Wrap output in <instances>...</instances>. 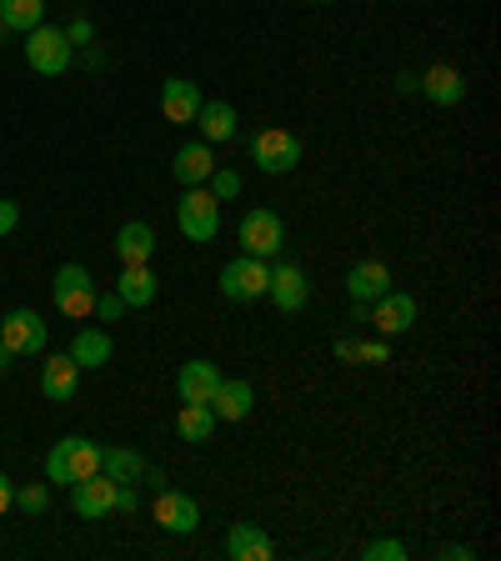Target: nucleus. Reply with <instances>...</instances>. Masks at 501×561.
Listing matches in <instances>:
<instances>
[{
	"mask_svg": "<svg viewBox=\"0 0 501 561\" xmlns=\"http://www.w3.org/2000/svg\"><path fill=\"white\" fill-rule=\"evenodd\" d=\"M96 471H101V442H85V436H66V442H56L46 456L50 487H71V481L96 477Z\"/></svg>",
	"mask_w": 501,
	"mask_h": 561,
	"instance_id": "obj_1",
	"label": "nucleus"
},
{
	"mask_svg": "<svg viewBox=\"0 0 501 561\" xmlns=\"http://www.w3.org/2000/svg\"><path fill=\"white\" fill-rule=\"evenodd\" d=\"M301 155H306V145H301L296 131L266 126V131L250 136V161H256L266 176H291V171L301 166Z\"/></svg>",
	"mask_w": 501,
	"mask_h": 561,
	"instance_id": "obj_2",
	"label": "nucleus"
},
{
	"mask_svg": "<svg viewBox=\"0 0 501 561\" xmlns=\"http://www.w3.org/2000/svg\"><path fill=\"white\" fill-rule=\"evenodd\" d=\"M176 226H180V236L196 241V246L215 241V231H221V201H215L206 186H186V196L176 201Z\"/></svg>",
	"mask_w": 501,
	"mask_h": 561,
	"instance_id": "obj_3",
	"label": "nucleus"
},
{
	"mask_svg": "<svg viewBox=\"0 0 501 561\" xmlns=\"http://www.w3.org/2000/svg\"><path fill=\"white\" fill-rule=\"evenodd\" d=\"M236 241H241V252H246V256L276 261V256H281V246H287V221H281L276 211H266V206H256V211L241 215Z\"/></svg>",
	"mask_w": 501,
	"mask_h": 561,
	"instance_id": "obj_4",
	"label": "nucleus"
},
{
	"mask_svg": "<svg viewBox=\"0 0 501 561\" xmlns=\"http://www.w3.org/2000/svg\"><path fill=\"white\" fill-rule=\"evenodd\" d=\"M71 40H66V31H56V25L40 21L36 31H25V66L36 75H66L71 71Z\"/></svg>",
	"mask_w": 501,
	"mask_h": 561,
	"instance_id": "obj_5",
	"label": "nucleus"
},
{
	"mask_svg": "<svg viewBox=\"0 0 501 561\" xmlns=\"http://www.w3.org/2000/svg\"><path fill=\"white\" fill-rule=\"evenodd\" d=\"M50 296H56V311L60 316H71V322H81V316H91L96 311V281H91V271L85 266H60L56 281H50Z\"/></svg>",
	"mask_w": 501,
	"mask_h": 561,
	"instance_id": "obj_6",
	"label": "nucleus"
},
{
	"mask_svg": "<svg viewBox=\"0 0 501 561\" xmlns=\"http://www.w3.org/2000/svg\"><path fill=\"white\" fill-rule=\"evenodd\" d=\"M266 281H271V261H261V256H246L241 252L236 261L221 266V296L226 301H261L266 296Z\"/></svg>",
	"mask_w": 501,
	"mask_h": 561,
	"instance_id": "obj_7",
	"label": "nucleus"
},
{
	"mask_svg": "<svg viewBox=\"0 0 501 561\" xmlns=\"http://www.w3.org/2000/svg\"><path fill=\"white\" fill-rule=\"evenodd\" d=\"M46 322H40V311L31 306H15L0 316V341L11 347V357H40L46 351Z\"/></svg>",
	"mask_w": 501,
	"mask_h": 561,
	"instance_id": "obj_8",
	"label": "nucleus"
},
{
	"mask_svg": "<svg viewBox=\"0 0 501 561\" xmlns=\"http://www.w3.org/2000/svg\"><path fill=\"white\" fill-rule=\"evenodd\" d=\"M71 506H75V516H85V522H101V516H110L116 512V481L106 477V471H96V477H81V481H71Z\"/></svg>",
	"mask_w": 501,
	"mask_h": 561,
	"instance_id": "obj_9",
	"label": "nucleus"
},
{
	"mask_svg": "<svg viewBox=\"0 0 501 561\" xmlns=\"http://www.w3.org/2000/svg\"><path fill=\"white\" fill-rule=\"evenodd\" d=\"M371 326L382 336H406L411 326H417V301L406 296V291H382V296L371 301Z\"/></svg>",
	"mask_w": 501,
	"mask_h": 561,
	"instance_id": "obj_10",
	"label": "nucleus"
},
{
	"mask_svg": "<svg viewBox=\"0 0 501 561\" xmlns=\"http://www.w3.org/2000/svg\"><path fill=\"white\" fill-rule=\"evenodd\" d=\"M201 85L186 81V75H171V81H161V116L171 120V126H196V110H201Z\"/></svg>",
	"mask_w": 501,
	"mask_h": 561,
	"instance_id": "obj_11",
	"label": "nucleus"
},
{
	"mask_svg": "<svg viewBox=\"0 0 501 561\" xmlns=\"http://www.w3.org/2000/svg\"><path fill=\"white\" fill-rule=\"evenodd\" d=\"M155 522H161V531H171V537H191L196 526H201V506H196L186 491H161V496H155Z\"/></svg>",
	"mask_w": 501,
	"mask_h": 561,
	"instance_id": "obj_12",
	"label": "nucleus"
},
{
	"mask_svg": "<svg viewBox=\"0 0 501 561\" xmlns=\"http://www.w3.org/2000/svg\"><path fill=\"white\" fill-rule=\"evenodd\" d=\"M266 296H271L281 311H301V306H306V296H311L306 271H301V266H291V261H276L271 266V281H266Z\"/></svg>",
	"mask_w": 501,
	"mask_h": 561,
	"instance_id": "obj_13",
	"label": "nucleus"
},
{
	"mask_svg": "<svg viewBox=\"0 0 501 561\" xmlns=\"http://www.w3.org/2000/svg\"><path fill=\"white\" fill-rule=\"evenodd\" d=\"M226 557L231 561H271L276 557V541H271V531H266V526L236 522L226 531Z\"/></svg>",
	"mask_w": 501,
	"mask_h": 561,
	"instance_id": "obj_14",
	"label": "nucleus"
},
{
	"mask_svg": "<svg viewBox=\"0 0 501 561\" xmlns=\"http://www.w3.org/2000/svg\"><path fill=\"white\" fill-rule=\"evenodd\" d=\"M417 91L431 101V106H462L466 101V81L456 66H431L427 75H417Z\"/></svg>",
	"mask_w": 501,
	"mask_h": 561,
	"instance_id": "obj_15",
	"label": "nucleus"
},
{
	"mask_svg": "<svg viewBox=\"0 0 501 561\" xmlns=\"http://www.w3.org/2000/svg\"><path fill=\"white\" fill-rule=\"evenodd\" d=\"M110 351H116V347H110V331H106V326H81L66 357H71L81 371H101V366H110Z\"/></svg>",
	"mask_w": 501,
	"mask_h": 561,
	"instance_id": "obj_16",
	"label": "nucleus"
},
{
	"mask_svg": "<svg viewBox=\"0 0 501 561\" xmlns=\"http://www.w3.org/2000/svg\"><path fill=\"white\" fill-rule=\"evenodd\" d=\"M171 171H176L180 186H206L215 171V155H211V141H191V145H180L176 161H171Z\"/></svg>",
	"mask_w": 501,
	"mask_h": 561,
	"instance_id": "obj_17",
	"label": "nucleus"
},
{
	"mask_svg": "<svg viewBox=\"0 0 501 561\" xmlns=\"http://www.w3.org/2000/svg\"><path fill=\"white\" fill-rule=\"evenodd\" d=\"M250 407H256V386L250 382H226V376H221V386H215V396H211L215 421H246Z\"/></svg>",
	"mask_w": 501,
	"mask_h": 561,
	"instance_id": "obj_18",
	"label": "nucleus"
},
{
	"mask_svg": "<svg viewBox=\"0 0 501 561\" xmlns=\"http://www.w3.org/2000/svg\"><path fill=\"white\" fill-rule=\"evenodd\" d=\"M215 386H221V371H215L211 361H186V366L176 371V391H180V401H206V407H211Z\"/></svg>",
	"mask_w": 501,
	"mask_h": 561,
	"instance_id": "obj_19",
	"label": "nucleus"
},
{
	"mask_svg": "<svg viewBox=\"0 0 501 561\" xmlns=\"http://www.w3.org/2000/svg\"><path fill=\"white\" fill-rule=\"evenodd\" d=\"M382 291H392V266L386 261H357L347 271V296L351 301H376Z\"/></svg>",
	"mask_w": 501,
	"mask_h": 561,
	"instance_id": "obj_20",
	"label": "nucleus"
},
{
	"mask_svg": "<svg viewBox=\"0 0 501 561\" xmlns=\"http://www.w3.org/2000/svg\"><path fill=\"white\" fill-rule=\"evenodd\" d=\"M40 391H46L50 401H71V396L81 391V366H75L71 357H50L46 366H40Z\"/></svg>",
	"mask_w": 501,
	"mask_h": 561,
	"instance_id": "obj_21",
	"label": "nucleus"
},
{
	"mask_svg": "<svg viewBox=\"0 0 501 561\" xmlns=\"http://www.w3.org/2000/svg\"><path fill=\"white\" fill-rule=\"evenodd\" d=\"M196 126H201V141H231V136L241 131V116L231 101H201Z\"/></svg>",
	"mask_w": 501,
	"mask_h": 561,
	"instance_id": "obj_22",
	"label": "nucleus"
},
{
	"mask_svg": "<svg viewBox=\"0 0 501 561\" xmlns=\"http://www.w3.org/2000/svg\"><path fill=\"white\" fill-rule=\"evenodd\" d=\"M151 252H155V231L145 221H126L116 231V256L126 266H151Z\"/></svg>",
	"mask_w": 501,
	"mask_h": 561,
	"instance_id": "obj_23",
	"label": "nucleus"
},
{
	"mask_svg": "<svg viewBox=\"0 0 501 561\" xmlns=\"http://www.w3.org/2000/svg\"><path fill=\"white\" fill-rule=\"evenodd\" d=\"M116 296L126 301V306H151V301H155L151 266H126V271H120V281H116Z\"/></svg>",
	"mask_w": 501,
	"mask_h": 561,
	"instance_id": "obj_24",
	"label": "nucleus"
},
{
	"mask_svg": "<svg viewBox=\"0 0 501 561\" xmlns=\"http://www.w3.org/2000/svg\"><path fill=\"white\" fill-rule=\"evenodd\" d=\"M101 471H106L110 481H141L145 477V461L141 452H131V446H101Z\"/></svg>",
	"mask_w": 501,
	"mask_h": 561,
	"instance_id": "obj_25",
	"label": "nucleus"
},
{
	"mask_svg": "<svg viewBox=\"0 0 501 561\" xmlns=\"http://www.w3.org/2000/svg\"><path fill=\"white\" fill-rule=\"evenodd\" d=\"M0 21H5V31H36L40 21H46V0H0Z\"/></svg>",
	"mask_w": 501,
	"mask_h": 561,
	"instance_id": "obj_26",
	"label": "nucleus"
},
{
	"mask_svg": "<svg viewBox=\"0 0 501 561\" xmlns=\"http://www.w3.org/2000/svg\"><path fill=\"white\" fill-rule=\"evenodd\" d=\"M176 431L186 436V442H211V431H215V411L206 407V401H186L176 417Z\"/></svg>",
	"mask_w": 501,
	"mask_h": 561,
	"instance_id": "obj_27",
	"label": "nucleus"
},
{
	"mask_svg": "<svg viewBox=\"0 0 501 561\" xmlns=\"http://www.w3.org/2000/svg\"><path fill=\"white\" fill-rule=\"evenodd\" d=\"M336 357L376 366V361H392V347H386V341H336Z\"/></svg>",
	"mask_w": 501,
	"mask_h": 561,
	"instance_id": "obj_28",
	"label": "nucleus"
},
{
	"mask_svg": "<svg viewBox=\"0 0 501 561\" xmlns=\"http://www.w3.org/2000/svg\"><path fill=\"white\" fill-rule=\"evenodd\" d=\"M206 191H211L215 201H231V196H241V171L215 166V171H211V180H206Z\"/></svg>",
	"mask_w": 501,
	"mask_h": 561,
	"instance_id": "obj_29",
	"label": "nucleus"
},
{
	"mask_svg": "<svg viewBox=\"0 0 501 561\" xmlns=\"http://www.w3.org/2000/svg\"><path fill=\"white\" fill-rule=\"evenodd\" d=\"M15 506H21L25 516H40L50 506V487H40V481L36 487H15Z\"/></svg>",
	"mask_w": 501,
	"mask_h": 561,
	"instance_id": "obj_30",
	"label": "nucleus"
},
{
	"mask_svg": "<svg viewBox=\"0 0 501 561\" xmlns=\"http://www.w3.org/2000/svg\"><path fill=\"white\" fill-rule=\"evenodd\" d=\"M361 561H406V547L401 541H392V537L366 541V547H361Z\"/></svg>",
	"mask_w": 501,
	"mask_h": 561,
	"instance_id": "obj_31",
	"label": "nucleus"
},
{
	"mask_svg": "<svg viewBox=\"0 0 501 561\" xmlns=\"http://www.w3.org/2000/svg\"><path fill=\"white\" fill-rule=\"evenodd\" d=\"M141 506V491H136V481H116V512H136Z\"/></svg>",
	"mask_w": 501,
	"mask_h": 561,
	"instance_id": "obj_32",
	"label": "nucleus"
},
{
	"mask_svg": "<svg viewBox=\"0 0 501 561\" xmlns=\"http://www.w3.org/2000/svg\"><path fill=\"white\" fill-rule=\"evenodd\" d=\"M120 311H126V301L110 291V296H96V316L101 322H120Z\"/></svg>",
	"mask_w": 501,
	"mask_h": 561,
	"instance_id": "obj_33",
	"label": "nucleus"
},
{
	"mask_svg": "<svg viewBox=\"0 0 501 561\" xmlns=\"http://www.w3.org/2000/svg\"><path fill=\"white\" fill-rule=\"evenodd\" d=\"M15 226H21V206H15V201H0V236H11Z\"/></svg>",
	"mask_w": 501,
	"mask_h": 561,
	"instance_id": "obj_34",
	"label": "nucleus"
},
{
	"mask_svg": "<svg viewBox=\"0 0 501 561\" xmlns=\"http://www.w3.org/2000/svg\"><path fill=\"white\" fill-rule=\"evenodd\" d=\"M91 36H96V31H91V21H71V31H66V40H71V46H91Z\"/></svg>",
	"mask_w": 501,
	"mask_h": 561,
	"instance_id": "obj_35",
	"label": "nucleus"
},
{
	"mask_svg": "<svg viewBox=\"0 0 501 561\" xmlns=\"http://www.w3.org/2000/svg\"><path fill=\"white\" fill-rule=\"evenodd\" d=\"M11 506H15V481L0 471V512H11Z\"/></svg>",
	"mask_w": 501,
	"mask_h": 561,
	"instance_id": "obj_36",
	"label": "nucleus"
},
{
	"mask_svg": "<svg viewBox=\"0 0 501 561\" xmlns=\"http://www.w3.org/2000/svg\"><path fill=\"white\" fill-rule=\"evenodd\" d=\"M442 557H446V561H477V551H471V547H446Z\"/></svg>",
	"mask_w": 501,
	"mask_h": 561,
	"instance_id": "obj_37",
	"label": "nucleus"
},
{
	"mask_svg": "<svg viewBox=\"0 0 501 561\" xmlns=\"http://www.w3.org/2000/svg\"><path fill=\"white\" fill-rule=\"evenodd\" d=\"M11 361H15V357H11V347L0 341V371H11Z\"/></svg>",
	"mask_w": 501,
	"mask_h": 561,
	"instance_id": "obj_38",
	"label": "nucleus"
},
{
	"mask_svg": "<svg viewBox=\"0 0 501 561\" xmlns=\"http://www.w3.org/2000/svg\"><path fill=\"white\" fill-rule=\"evenodd\" d=\"M5 36H11V31H5V21H0V40H5Z\"/></svg>",
	"mask_w": 501,
	"mask_h": 561,
	"instance_id": "obj_39",
	"label": "nucleus"
},
{
	"mask_svg": "<svg viewBox=\"0 0 501 561\" xmlns=\"http://www.w3.org/2000/svg\"><path fill=\"white\" fill-rule=\"evenodd\" d=\"M311 5H336V0H311Z\"/></svg>",
	"mask_w": 501,
	"mask_h": 561,
	"instance_id": "obj_40",
	"label": "nucleus"
}]
</instances>
